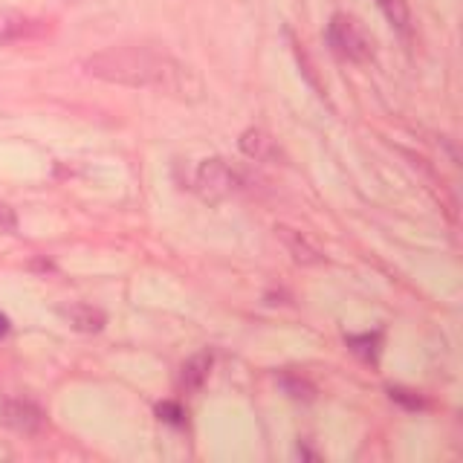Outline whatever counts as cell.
<instances>
[{"label": "cell", "mask_w": 463, "mask_h": 463, "mask_svg": "<svg viewBox=\"0 0 463 463\" xmlns=\"http://www.w3.org/2000/svg\"><path fill=\"white\" fill-rule=\"evenodd\" d=\"M84 70L87 75L108 84L162 90V93L179 99H195L200 93V82L183 61L151 47L105 49V53L84 58Z\"/></svg>", "instance_id": "obj_1"}, {"label": "cell", "mask_w": 463, "mask_h": 463, "mask_svg": "<svg viewBox=\"0 0 463 463\" xmlns=\"http://www.w3.org/2000/svg\"><path fill=\"white\" fill-rule=\"evenodd\" d=\"M328 41L336 53L354 64H368L374 58V38L351 15H333L328 27Z\"/></svg>", "instance_id": "obj_2"}, {"label": "cell", "mask_w": 463, "mask_h": 463, "mask_svg": "<svg viewBox=\"0 0 463 463\" xmlns=\"http://www.w3.org/2000/svg\"><path fill=\"white\" fill-rule=\"evenodd\" d=\"M238 188V174L223 160H203L197 169V191L205 200L229 197Z\"/></svg>", "instance_id": "obj_3"}, {"label": "cell", "mask_w": 463, "mask_h": 463, "mask_svg": "<svg viewBox=\"0 0 463 463\" xmlns=\"http://www.w3.org/2000/svg\"><path fill=\"white\" fill-rule=\"evenodd\" d=\"M0 420L18 434H38L44 429V411L30 400H4L0 403Z\"/></svg>", "instance_id": "obj_4"}, {"label": "cell", "mask_w": 463, "mask_h": 463, "mask_svg": "<svg viewBox=\"0 0 463 463\" xmlns=\"http://www.w3.org/2000/svg\"><path fill=\"white\" fill-rule=\"evenodd\" d=\"M275 238L284 243V249L293 255V261L295 264H301V266H316V264H321L325 261V255H321L310 240H307L301 232H295V229H290V226H275Z\"/></svg>", "instance_id": "obj_5"}, {"label": "cell", "mask_w": 463, "mask_h": 463, "mask_svg": "<svg viewBox=\"0 0 463 463\" xmlns=\"http://www.w3.org/2000/svg\"><path fill=\"white\" fill-rule=\"evenodd\" d=\"M238 145L255 162H278L281 160V151L275 145V139L266 131H261V127H249V131H243Z\"/></svg>", "instance_id": "obj_6"}, {"label": "cell", "mask_w": 463, "mask_h": 463, "mask_svg": "<svg viewBox=\"0 0 463 463\" xmlns=\"http://www.w3.org/2000/svg\"><path fill=\"white\" fill-rule=\"evenodd\" d=\"M61 316L67 319V325L79 333H99L105 328V313L99 310L93 304H70V307H61Z\"/></svg>", "instance_id": "obj_7"}, {"label": "cell", "mask_w": 463, "mask_h": 463, "mask_svg": "<svg viewBox=\"0 0 463 463\" xmlns=\"http://www.w3.org/2000/svg\"><path fill=\"white\" fill-rule=\"evenodd\" d=\"M209 371H212V356L209 354L191 356L188 363L183 365V371H179V385H183L186 391H197L200 385L205 382V377H209Z\"/></svg>", "instance_id": "obj_8"}, {"label": "cell", "mask_w": 463, "mask_h": 463, "mask_svg": "<svg viewBox=\"0 0 463 463\" xmlns=\"http://www.w3.org/2000/svg\"><path fill=\"white\" fill-rule=\"evenodd\" d=\"M30 30V21L15 9H4L0 12V47L18 41V38Z\"/></svg>", "instance_id": "obj_9"}, {"label": "cell", "mask_w": 463, "mask_h": 463, "mask_svg": "<svg viewBox=\"0 0 463 463\" xmlns=\"http://www.w3.org/2000/svg\"><path fill=\"white\" fill-rule=\"evenodd\" d=\"M377 4L385 12V18H389L391 27H397L400 32H408V6H406V0H377Z\"/></svg>", "instance_id": "obj_10"}, {"label": "cell", "mask_w": 463, "mask_h": 463, "mask_svg": "<svg viewBox=\"0 0 463 463\" xmlns=\"http://www.w3.org/2000/svg\"><path fill=\"white\" fill-rule=\"evenodd\" d=\"M347 345H351L359 356L377 359V354H380V347H377L380 345V333H374V336H371V333H365V336H347Z\"/></svg>", "instance_id": "obj_11"}, {"label": "cell", "mask_w": 463, "mask_h": 463, "mask_svg": "<svg viewBox=\"0 0 463 463\" xmlns=\"http://www.w3.org/2000/svg\"><path fill=\"white\" fill-rule=\"evenodd\" d=\"M281 385H284V391L290 397H295V400H313V397H316L313 385L299 380V377H281Z\"/></svg>", "instance_id": "obj_12"}, {"label": "cell", "mask_w": 463, "mask_h": 463, "mask_svg": "<svg viewBox=\"0 0 463 463\" xmlns=\"http://www.w3.org/2000/svg\"><path fill=\"white\" fill-rule=\"evenodd\" d=\"M157 415H160V420H165V423H171V426H183V408H179L177 403H160L157 406Z\"/></svg>", "instance_id": "obj_13"}, {"label": "cell", "mask_w": 463, "mask_h": 463, "mask_svg": "<svg viewBox=\"0 0 463 463\" xmlns=\"http://www.w3.org/2000/svg\"><path fill=\"white\" fill-rule=\"evenodd\" d=\"M293 49H295V58H299L301 70H304V75H307V82H310L316 90H321V87H319V79H316V73H313V64H310V58H307V53L301 49V44H299V41H293Z\"/></svg>", "instance_id": "obj_14"}, {"label": "cell", "mask_w": 463, "mask_h": 463, "mask_svg": "<svg viewBox=\"0 0 463 463\" xmlns=\"http://www.w3.org/2000/svg\"><path fill=\"white\" fill-rule=\"evenodd\" d=\"M391 400L403 403V406H408V408H423V406H426L415 391H406V389H391Z\"/></svg>", "instance_id": "obj_15"}, {"label": "cell", "mask_w": 463, "mask_h": 463, "mask_svg": "<svg viewBox=\"0 0 463 463\" xmlns=\"http://www.w3.org/2000/svg\"><path fill=\"white\" fill-rule=\"evenodd\" d=\"M0 229H6V232L18 229V217H15V212H12L6 203H0Z\"/></svg>", "instance_id": "obj_16"}, {"label": "cell", "mask_w": 463, "mask_h": 463, "mask_svg": "<svg viewBox=\"0 0 463 463\" xmlns=\"http://www.w3.org/2000/svg\"><path fill=\"white\" fill-rule=\"evenodd\" d=\"M6 333H9V319L0 313V336H6Z\"/></svg>", "instance_id": "obj_17"}]
</instances>
